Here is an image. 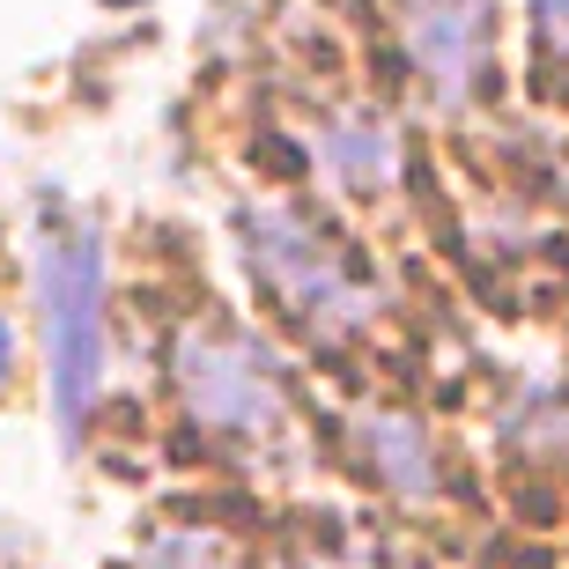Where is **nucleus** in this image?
Listing matches in <instances>:
<instances>
[{
	"label": "nucleus",
	"mask_w": 569,
	"mask_h": 569,
	"mask_svg": "<svg viewBox=\"0 0 569 569\" xmlns=\"http://www.w3.org/2000/svg\"><path fill=\"white\" fill-rule=\"evenodd\" d=\"M362 443H370V466H378L400 496H429V488H437V459H429L422 429L407 422V415H370V422H362Z\"/></svg>",
	"instance_id": "nucleus-6"
},
{
	"label": "nucleus",
	"mask_w": 569,
	"mask_h": 569,
	"mask_svg": "<svg viewBox=\"0 0 569 569\" xmlns=\"http://www.w3.org/2000/svg\"><path fill=\"white\" fill-rule=\"evenodd\" d=\"M104 8H141V0H104Z\"/></svg>",
	"instance_id": "nucleus-9"
},
{
	"label": "nucleus",
	"mask_w": 569,
	"mask_h": 569,
	"mask_svg": "<svg viewBox=\"0 0 569 569\" xmlns=\"http://www.w3.org/2000/svg\"><path fill=\"white\" fill-rule=\"evenodd\" d=\"M244 267L267 289V303L318 348H340L378 318V281L303 214H244Z\"/></svg>",
	"instance_id": "nucleus-1"
},
{
	"label": "nucleus",
	"mask_w": 569,
	"mask_h": 569,
	"mask_svg": "<svg viewBox=\"0 0 569 569\" xmlns=\"http://www.w3.org/2000/svg\"><path fill=\"white\" fill-rule=\"evenodd\" d=\"M38 296H44V356H52V415L74 443L89 392H97V362H104V259H97L89 222L67 237H44Z\"/></svg>",
	"instance_id": "nucleus-2"
},
{
	"label": "nucleus",
	"mask_w": 569,
	"mask_h": 569,
	"mask_svg": "<svg viewBox=\"0 0 569 569\" xmlns=\"http://www.w3.org/2000/svg\"><path fill=\"white\" fill-rule=\"evenodd\" d=\"M532 30L548 60H569V0H532Z\"/></svg>",
	"instance_id": "nucleus-7"
},
{
	"label": "nucleus",
	"mask_w": 569,
	"mask_h": 569,
	"mask_svg": "<svg viewBox=\"0 0 569 569\" xmlns=\"http://www.w3.org/2000/svg\"><path fill=\"white\" fill-rule=\"evenodd\" d=\"M496 44V0H407V52L437 104H466L488 74Z\"/></svg>",
	"instance_id": "nucleus-4"
},
{
	"label": "nucleus",
	"mask_w": 569,
	"mask_h": 569,
	"mask_svg": "<svg viewBox=\"0 0 569 569\" xmlns=\"http://www.w3.org/2000/svg\"><path fill=\"white\" fill-rule=\"evenodd\" d=\"M326 156H333V170L356 192H385L392 170H400V141H392V127H385L378 111H348V119L326 133Z\"/></svg>",
	"instance_id": "nucleus-5"
},
{
	"label": "nucleus",
	"mask_w": 569,
	"mask_h": 569,
	"mask_svg": "<svg viewBox=\"0 0 569 569\" xmlns=\"http://www.w3.org/2000/svg\"><path fill=\"white\" fill-rule=\"evenodd\" d=\"M170 370H178V392L208 429L222 437H274L281 429V378L267 348L252 333H230V326H192L178 348H170Z\"/></svg>",
	"instance_id": "nucleus-3"
},
{
	"label": "nucleus",
	"mask_w": 569,
	"mask_h": 569,
	"mask_svg": "<svg viewBox=\"0 0 569 569\" xmlns=\"http://www.w3.org/2000/svg\"><path fill=\"white\" fill-rule=\"evenodd\" d=\"M8 362H16V333H8V318H0V385H8Z\"/></svg>",
	"instance_id": "nucleus-8"
}]
</instances>
